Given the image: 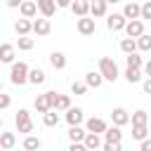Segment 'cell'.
Segmentation results:
<instances>
[{"label":"cell","instance_id":"cell-46","mask_svg":"<svg viewBox=\"0 0 151 151\" xmlns=\"http://www.w3.org/2000/svg\"><path fill=\"white\" fill-rule=\"evenodd\" d=\"M106 2H118V0H106Z\"/></svg>","mask_w":151,"mask_h":151},{"label":"cell","instance_id":"cell-32","mask_svg":"<svg viewBox=\"0 0 151 151\" xmlns=\"http://www.w3.org/2000/svg\"><path fill=\"white\" fill-rule=\"evenodd\" d=\"M132 125H146V111H134L132 113Z\"/></svg>","mask_w":151,"mask_h":151},{"label":"cell","instance_id":"cell-21","mask_svg":"<svg viewBox=\"0 0 151 151\" xmlns=\"http://www.w3.org/2000/svg\"><path fill=\"white\" fill-rule=\"evenodd\" d=\"M50 64H52L54 68H64V66H66V57H64L61 52H52V54H50Z\"/></svg>","mask_w":151,"mask_h":151},{"label":"cell","instance_id":"cell-25","mask_svg":"<svg viewBox=\"0 0 151 151\" xmlns=\"http://www.w3.org/2000/svg\"><path fill=\"white\" fill-rule=\"evenodd\" d=\"M28 80L35 83V85H40V83L45 80V71H42V68H33V71H28Z\"/></svg>","mask_w":151,"mask_h":151},{"label":"cell","instance_id":"cell-7","mask_svg":"<svg viewBox=\"0 0 151 151\" xmlns=\"http://www.w3.org/2000/svg\"><path fill=\"white\" fill-rule=\"evenodd\" d=\"M78 31H80L83 35H90V33H94V19L80 17V19H78Z\"/></svg>","mask_w":151,"mask_h":151},{"label":"cell","instance_id":"cell-22","mask_svg":"<svg viewBox=\"0 0 151 151\" xmlns=\"http://www.w3.org/2000/svg\"><path fill=\"white\" fill-rule=\"evenodd\" d=\"M101 80H104V76H101V73H94V71H90V73L85 76V83H87L90 87H99Z\"/></svg>","mask_w":151,"mask_h":151},{"label":"cell","instance_id":"cell-13","mask_svg":"<svg viewBox=\"0 0 151 151\" xmlns=\"http://www.w3.org/2000/svg\"><path fill=\"white\" fill-rule=\"evenodd\" d=\"M85 149H97V146H101V139H99V134L97 132H85Z\"/></svg>","mask_w":151,"mask_h":151},{"label":"cell","instance_id":"cell-19","mask_svg":"<svg viewBox=\"0 0 151 151\" xmlns=\"http://www.w3.org/2000/svg\"><path fill=\"white\" fill-rule=\"evenodd\" d=\"M14 59V45H0V61H12Z\"/></svg>","mask_w":151,"mask_h":151},{"label":"cell","instance_id":"cell-27","mask_svg":"<svg viewBox=\"0 0 151 151\" xmlns=\"http://www.w3.org/2000/svg\"><path fill=\"white\" fill-rule=\"evenodd\" d=\"M68 137H71L73 142H80V139L85 137V130H83L80 125H71V130H68Z\"/></svg>","mask_w":151,"mask_h":151},{"label":"cell","instance_id":"cell-2","mask_svg":"<svg viewBox=\"0 0 151 151\" xmlns=\"http://www.w3.org/2000/svg\"><path fill=\"white\" fill-rule=\"evenodd\" d=\"M26 80H28V66L21 64V61L14 64V66H12V83H14V85H24Z\"/></svg>","mask_w":151,"mask_h":151},{"label":"cell","instance_id":"cell-38","mask_svg":"<svg viewBox=\"0 0 151 151\" xmlns=\"http://www.w3.org/2000/svg\"><path fill=\"white\" fill-rule=\"evenodd\" d=\"M104 149H106V151H120V142H118V144H111V142H106V144H104Z\"/></svg>","mask_w":151,"mask_h":151},{"label":"cell","instance_id":"cell-45","mask_svg":"<svg viewBox=\"0 0 151 151\" xmlns=\"http://www.w3.org/2000/svg\"><path fill=\"white\" fill-rule=\"evenodd\" d=\"M144 71H146V73H149V76H151V59H149V61H146V64H144Z\"/></svg>","mask_w":151,"mask_h":151},{"label":"cell","instance_id":"cell-18","mask_svg":"<svg viewBox=\"0 0 151 151\" xmlns=\"http://www.w3.org/2000/svg\"><path fill=\"white\" fill-rule=\"evenodd\" d=\"M31 28H33V24L28 21V17H24V19H19V21L14 24V31H17V33H21V35H26V33H28Z\"/></svg>","mask_w":151,"mask_h":151},{"label":"cell","instance_id":"cell-15","mask_svg":"<svg viewBox=\"0 0 151 151\" xmlns=\"http://www.w3.org/2000/svg\"><path fill=\"white\" fill-rule=\"evenodd\" d=\"M66 111H68V113H66V120H68L71 125H80V120H83V111H80V109H71V106H68Z\"/></svg>","mask_w":151,"mask_h":151},{"label":"cell","instance_id":"cell-10","mask_svg":"<svg viewBox=\"0 0 151 151\" xmlns=\"http://www.w3.org/2000/svg\"><path fill=\"white\" fill-rule=\"evenodd\" d=\"M50 28H52V26H50V19H35V21H33V31H35L38 35H47Z\"/></svg>","mask_w":151,"mask_h":151},{"label":"cell","instance_id":"cell-31","mask_svg":"<svg viewBox=\"0 0 151 151\" xmlns=\"http://www.w3.org/2000/svg\"><path fill=\"white\" fill-rule=\"evenodd\" d=\"M139 40H137V47L139 50H151V35H146V33H142V35H137Z\"/></svg>","mask_w":151,"mask_h":151},{"label":"cell","instance_id":"cell-34","mask_svg":"<svg viewBox=\"0 0 151 151\" xmlns=\"http://www.w3.org/2000/svg\"><path fill=\"white\" fill-rule=\"evenodd\" d=\"M127 66H137V68H139V66H142V57L134 54V52H130V54H127Z\"/></svg>","mask_w":151,"mask_h":151},{"label":"cell","instance_id":"cell-16","mask_svg":"<svg viewBox=\"0 0 151 151\" xmlns=\"http://www.w3.org/2000/svg\"><path fill=\"white\" fill-rule=\"evenodd\" d=\"M111 118H113V123H116V125H125V123L130 120V116H127V111H125V109H113Z\"/></svg>","mask_w":151,"mask_h":151},{"label":"cell","instance_id":"cell-41","mask_svg":"<svg viewBox=\"0 0 151 151\" xmlns=\"http://www.w3.org/2000/svg\"><path fill=\"white\" fill-rule=\"evenodd\" d=\"M83 149H85V144H78V142L71 144V151H83Z\"/></svg>","mask_w":151,"mask_h":151},{"label":"cell","instance_id":"cell-5","mask_svg":"<svg viewBox=\"0 0 151 151\" xmlns=\"http://www.w3.org/2000/svg\"><path fill=\"white\" fill-rule=\"evenodd\" d=\"M50 101H52V109H68L71 106V99L66 94H57V92H50Z\"/></svg>","mask_w":151,"mask_h":151},{"label":"cell","instance_id":"cell-6","mask_svg":"<svg viewBox=\"0 0 151 151\" xmlns=\"http://www.w3.org/2000/svg\"><path fill=\"white\" fill-rule=\"evenodd\" d=\"M106 26H109L111 31H120V28L125 26V14H111V17L106 19Z\"/></svg>","mask_w":151,"mask_h":151},{"label":"cell","instance_id":"cell-33","mask_svg":"<svg viewBox=\"0 0 151 151\" xmlns=\"http://www.w3.org/2000/svg\"><path fill=\"white\" fill-rule=\"evenodd\" d=\"M31 47H33V38L21 35V38H19V50H31Z\"/></svg>","mask_w":151,"mask_h":151},{"label":"cell","instance_id":"cell-44","mask_svg":"<svg viewBox=\"0 0 151 151\" xmlns=\"http://www.w3.org/2000/svg\"><path fill=\"white\" fill-rule=\"evenodd\" d=\"M7 5H9V7H19V5H21V0H7Z\"/></svg>","mask_w":151,"mask_h":151},{"label":"cell","instance_id":"cell-11","mask_svg":"<svg viewBox=\"0 0 151 151\" xmlns=\"http://www.w3.org/2000/svg\"><path fill=\"white\" fill-rule=\"evenodd\" d=\"M71 9H73V14L85 17V14L90 12V2H87V0H76V2H71Z\"/></svg>","mask_w":151,"mask_h":151},{"label":"cell","instance_id":"cell-8","mask_svg":"<svg viewBox=\"0 0 151 151\" xmlns=\"http://www.w3.org/2000/svg\"><path fill=\"white\" fill-rule=\"evenodd\" d=\"M35 109H38L40 113H45L47 109H52V101H50V92H45V94H38V97H35Z\"/></svg>","mask_w":151,"mask_h":151},{"label":"cell","instance_id":"cell-26","mask_svg":"<svg viewBox=\"0 0 151 151\" xmlns=\"http://www.w3.org/2000/svg\"><path fill=\"white\" fill-rule=\"evenodd\" d=\"M125 78H127V83H137V80L142 78V73H139V68H137V66H127Z\"/></svg>","mask_w":151,"mask_h":151},{"label":"cell","instance_id":"cell-24","mask_svg":"<svg viewBox=\"0 0 151 151\" xmlns=\"http://www.w3.org/2000/svg\"><path fill=\"white\" fill-rule=\"evenodd\" d=\"M104 134H106V142H111V144H118V142H120V137H123V132H120L118 127L104 130Z\"/></svg>","mask_w":151,"mask_h":151},{"label":"cell","instance_id":"cell-1","mask_svg":"<svg viewBox=\"0 0 151 151\" xmlns=\"http://www.w3.org/2000/svg\"><path fill=\"white\" fill-rule=\"evenodd\" d=\"M99 73L106 78V80H116L118 78V66L111 57H101L99 59Z\"/></svg>","mask_w":151,"mask_h":151},{"label":"cell","instance_id":"cell-9","mask_svg":"<svg viewBox=\"0 0 151 151\" xmlns=\"http://www.w3.org/2000/svg\"><path fill=\"white\" fill-rule=\"evenodd\" d=\"M19 9H21V14H24V17H28V19H31V17L38 12V2H33V0H21Z\"/></svg>","mask_w":151,"mask_h":151},{"label":"cell","instance_id":"cell-23","mask_svg":"<svg viewBox=\"0 0 151 151\" xmlns=\"http://www.w3.org/2000/svg\"><path fill=\"white\" fill-rule=\"evenodd\" d=\"M14 144H17V137H14L12 132H2V134H0V146H2V149H12Z\"/></svg>","mask_w":151,"mask_h":151},{"label":"cell","instance_id":"cell-12","mask_svg":"<svg viewBox=\"0 0 151 151\" xmlns=\"http://www.w3.org/2000/svg\"><path fill=\"white\" fill-rule=\"evenodd\" d=\"M38 9H40L45 17H52L54 9H57V2H54V0H38Z\"/></svg>","mask_w":151,"mask_h":151},{"label":"cell","instance_id":"cell-40","mask_svg":"<svg viewBox=\"0 0 151 151\" xmlns=\"http://www.w3.org/2000/svg\"><path fill=\"white\" fill-rule=\"evenodd\" d=\"M142 151H151V139H142Z\"/></svg>","mask_w":151,"mask_h":151},{"label":"cell","instance_id":"cell-14","mask_svg":"<svg viewBox=\"0 0 151 151\" xmlns=\"http://www.w3.org/2000/svg\"><path fill=\"white\" fill-rule=\"evenodd\" d=\"M123 14H125V19H137V17H139V5H137L134 0H130V2L125 5Z\"/></svg>","mask_w":151,"mask_h":151},{"label":"cell","instance_id":"cell-29","mask_svg":"<svg viewBox=\"0 0 151 151\" xmlns=\"http://www.w3.org/2000/svg\"><path fill=\"white\" fill-rule=\"evenodd\" d=\"M42 120H45V125H50V127H52V125H57V123H59V116H57L54 111H50V109H47V111H45V116H42Z\"/></svg>","mask_w":151,"mask_h":151},{"label":"cell","instance_id":"cell-39","mask_svg":"<svg viewBox=\"0 0 151 151\" xmlns=\"http://www.w3.org/2000/svg\"><path fill=\"white\" fill-rule=\"evenodd\" d=\"M5 106H9V94H2L0 92V109H5Z\"/></svg>","mask_w":151,"mask_h":151},{"label":"cell","instance_id":"cell-36","mask_svg":"<svg viewBox=\"0 0 151 151\" xmlns=\"http://www.w3.org/2000/svg\"><path fill=\"white\" fill-rule=\"evenodd\" d=\"M85 90H87L85 83H73V85H71V92H73V94H85Z\"/></svg>","mask_w":151,"mask_h":151},{"label":"cell","instance_id":"cell-35","mask_svg":"<svg viewBox=\"0 0 151 151\" xmlns=\"http://www.w3.org/2000/svg\"><path fill=\"white\" fill-rule=\"evenodd\" d=\"M24 149H40V139H35V137H26Z\"/></svg>","mask_w":151,"mask_h":151},{"label":"cell","instance_id":"cell-3","mask_svg":"<svg viewBox=\"0 0 151 151\" xmlns=\"http://www.w3.org/2000/svg\"><path fill=\"white\" fill-rule=\"evenodd\" d=\"M17 127H19V132H31L33 130V123H31V116H28L26 109L17 111Z\"/></svg>","mask_w":151,"mask_h":151},{"label":"cell","instance_id":"cell-30","mask_svg":"<svg viewBox=\"0 0 151 151\" xmlns=\"http://www.w3.org/2000/svg\"><path fill=\"white\" fill-rule=\"evenodd\" d=\"M146 134H149L146 125H132V137H134V139H144Z\"/></svg>","mask_w":151,"mask_h":151},{"label":"cell","instance_id":"cell-4","mask_svg":"<svg viewBox=\"0 0 151 151\" xmlns=\"http://www.w3.org/2000/svg\"><path fill=\"white\" fill-rule=\"evenodd\" d=\"M125 33L130 35V38H137V35H142L144 33V24L139 21V19H130V21H125Z\"/></svg>","mask_w":151,"mask_h":151},{"label":"cell","instance_id":"cell-48","mask_svg":"<svg viewBox=\"0 0 151 151\" xmlns=\"http://www.w3.org/2000/svg\"><path fill=\"white\" fill-rule=\"evenodd\" d=\"M149 134H151V132H149Z\"/></svg>","mask_w":151,"mask_h":151},{"label":"cell","instance_id":"cell-47","mask_svg":"<svg viewBox=\"0 0 151 151\" xmlns=\"http://www.w3.org/2000/svg\"><path fill=\"white\" fill-rule=\"evenodd\" d=\"M0 127H2V118H0Z\"/></svg>","mask_w":151,"mask_h":151},{"label":"cell","instance_id":"cell-43","mask_svg":"<svg viewBox=\"0 0 151 151\" xmlns=\"http://www.w3.org/2000/svg\"><path fill=\"white\" fill-rule=\"evenodd\" d=\"M59 7H66V5H71V0H54Z\"/></svg>","mask_w":151,"mask_h":151},{"label":"cell","instance_id":"cell-17","mask_svg":"<svg viewBox=\"0 0 151 151\" xmlns=\"http://www.w3.org/2000/svg\"><path fill=\"white\" fill-rule=\"evenodd\" d=\"M87 130L99 134V132H104V130H106V123H104L101 118H90V120H87Z\"/></svg>","mask_w":151,"mask_h":151},{"label":"cell","instance_id":"cell-20","mask_svg":"<svg viewBox=\"0 0 151 151\" xmlns=\"http://www.w3.org/2000/svg\"><path fill=\"white\" fill-rule=\"evenodd\" d=\"M90 12H92L94 17H101V14L106 12V0H92V2H90Z\"/></svg>","mask_w":151,"mask_h":151},{"label":"cell","instance_id":"cell-42","mask_svg":"<svg viewBox=\"0 0 151 151\" xmlns=\"http://www.w3.org/2000/svg\"><path fill=\"white\" fill-rule=\"evenodd\" d=\"M144 92H149V94H151V78L144 83Z\"/></svg>","mask_w":151,"mask_h":151},{"label":"cell","instance_id":"cell-37","mask_svg":"<svg viewBox=\"0 0 151 151\" xmlns=\"http://www.w3.org/2000/svg\"><path fill=\"white\" fill-rule=\"evenodd\" d=\"M139 14H142L144 19H151V0H149V2H144V5L139 7Z\"/></svg>","mask_w":151,"mask_h":151},{"label":"cell","instance_id":"cell-28","mask_svg":"<svg viewBox=\"0 0 151 151\" xmlns=\"http://www.w3.org/2000/svg\"><path fill=\"white\" fill-rule=\"evenodd\" d=\"M120 50H123V52H127V54H130V52H134V50H137V42H134V38H123V42H120Z\"/></svg>","mask_w":151,"mask_h":151}]
</instances>
